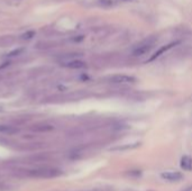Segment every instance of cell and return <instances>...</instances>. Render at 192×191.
<instances>
[{
	"mask_svg": "<svg viewBox=\"0 0 192 191\" xmlns=\"http://www.w3.org/2000/svg\"><path fill=\"white\" fill-rule=\"evenodd\" d=\"M62 173L57 168L43 165V166H36L32 169H16L14 174L20 178H41V179H51L59 176Z\"/></svg>",
	"mask_w": 192,
	"mask_h": 191,
	"instance_id": "obj_1",
	"label": "cell"
},
{
	"mask_svg": "<svg viewBox=\"0 0 192 191\" xmlns=\"http://www.w3.org/2000/svg\"><path fill=\"white\" fill-rule=\"evenodd\" d=\"M155 43H156L155 38H148V39H145V41L141 42V43H138L133 48V55L134 56L146 55V54H148L152 51Z\"/></svg>",
	"mask_w": 192,
	"mask_h": 191,
	"instance_id": "obj_2",
	"label": "cell"
},
{
	"mask_svg": "<svg viewBox=\"0 0 192 191\" xmlns=\"http://www.w3.org/2000/svg\"><path fill=\"white\" fill-rule=\"evenodd\" d=\"M60 65L63 66V68H68V69H72V70H81V69H84L87 66L86 62L82 61V60L78 59H70L66 60V61H62L59 62Z\"/></svg>",
	"mask_w": 192,
	"mask_h": 191,
	"instance_id": "obj_3",
	"label": "cell"
},
{
	"mask_svg": "<svg viewBox=\"0 0 192 191\" xmlns=\"http://www.w3.org/2000/svg\"><path fill=\"white\" fill-rule=\"evenodd\" d=\"M109 81L114 84H132L136 81V79L127 74H116L109 78Z\"/></svg>",
	"mask_w": 192,
	"mask_h": 191,
	"instance_id": "obj_4",
	"label": "cell"
},
{
	"mask_svg": "<svg viewBox=\"0 0 192 191\" xmlns=\"http://www.w3.org/2000/svg\"><path fill=\"white\" fill-rule=\"evenodd\" d=\"M56 126L53 123H50V121H44V123H37L34 124L32 127H30V130L35 133H50L55 130Z\"/></svg>",
	"mask_w": 192,
	"mask_h": 191,
	"instance_id": "obj_5",
	"label": "cell"
},
{
	"mask_svg": "<svg viewBox=\"0 0 192 191\" xmlns=\"http://www.w3.org/2000/svg\"><path fill=\"white\" fill-rule=\"evenodd\" d=\"M177 44V42H174V43H170V44H167V45H164V46H161L159 50L155 52V53L153 54V55L150 57V59L147 60V62H152V61H154V60H156V59H159L160 56H162L163 54H165L167 51H170L172 48V47H174L175 45Z\"/></svg>",
	"mask_w": 192,
	"mask_h": 191,
	"instance_id": "obj_6",
	"label": "cell"
},
{
	"mask_svg": "<svg viewBox=\"0 0 192 191\" xmlns=\"http://www.w3.org/2000/svg\"><path fill=\"white\" fill-rule=\"evenodd\" d=\"M19 133V128L7 124H0V134L2 135H15Z\"/></svg>",
	"mask_w": 192,
	"mask_h": 191,
	"instance_id": "obj_7",
	"label": "cell"
},
{
	"mask_svg": "<svg viewBox=\"0 0 192 191\" xmlns=\"http://www.w3.org/2000/svg\"><path fill=\"white\" fill-rule=\"evenodd\" d=\"M161 175L163 179L168 180V181H179L182 179V174L180 172H164Z\"/></svg>",
	"mask_w": 192,
	"mask_h": 191,
	"instance_id": "obj_8",
	"label": "cell"
},
{
	"mask_svg": "<svg viewBox=\"0 0 192 191\" xmlns=\"http://www.w3.org/2000/svg\"><path fill=\"white\" fill-rule=\"evenodd\" d=\"M181 166L184 170H191L192 169V159L190 156H183L181 159Z\"/></svg>",
	"mask_w": 192,
	"mask_h": 191,
	"instance_id": "obj_9",
	"label": "cell"
},
{
	"mask_svg": "<svg viewBox=\"0 0 192 191\" xmlns=\"http://www.w3.org/2000/svg\"><path fill=\"white\" fill-rule=\"evenodd\" d=\"M24 48L23 47H20V48H16V50L11 51V52H9L8 54H7V59H14V57H17V56H20L21 54L24 53Z\"/></svg>",
	"mask_w": 192,
	"mask_h": 191,
	"instance_id": "obj_10",
	"label": "cell"
},
{
	"mask_svg": "<svg viewBox=\"0 0 192 191\" xmlns=\"http://www.w3.org/2000/svg\"><path fill=\"white\" fill-rule=\"evenodd\" d=\"M36 33L34 30H27L26 33H24L23 35L20 36V39L21 41H30L33 38L35 37Z\"/></svg>",
	"mask_w": 192,
	"mask_h": 191,
	"instance_id": "obj_11",
	"label": "cell"
},
{
	"mask_svg": "<svg viewBox=\"0 0 192 191\" xmlns=\"http://www.w3.org/2000/svg\"><path fill=\"white\" fill-rule=\"evenodd\" d=\"M138 146V144H128V145H124V146H118L116 147L115 150H118V151H124V150H130V148H135V147Z\"/></svg>",
	"mask_w": 192,
	"mask_h": 191,
	"instance_id": "obj_12",
	"label": "cell"
},
{
	"mask_svg": "<svg viewBox=\"0 0 192 191\" xmlns=\"http://www.w3.org/2000/svg\"><path fill=\"white\" fill-rule=\"evenodd\" d=\"M12 42H14V39H12L10 36H8V37H3L2 39L0 41V43H2L3 45H7V44L9 45V44H11Z\"/></svg>",
	"mask_w": 192,
	"mask_h": 191,
	"instance_id": "obj_13",
	"label": "cell"
}]
</instances>
